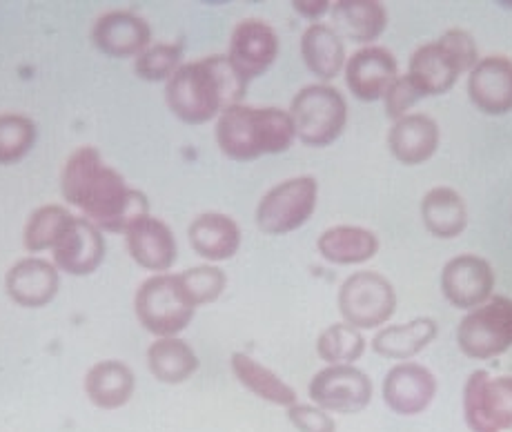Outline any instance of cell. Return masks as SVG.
I'll list each match as a JSON object with an SVG mask.
<instances>
[{
	"label": "cell",
	"mask_w": 512,
	"mask_h": 432,
	"mask_svg": "<svg viewBox=\"0 0 512 432\" xmlns=\"http://www.w3.org/2000/svg\"><path fill=\"white\" fill-rule=\"evenodd\" d=\"M61 194L72 208L83 212V219L92 221L103 232L125 234L132 225L150 216L147 196L130 188L123 174L110 168L92 145L78 147L65 161Z\"/></svg>",
	"instance_id": "6da1fadb"
},
{
	"label": "cell",
	"mask_w": 512,
	"mask_h": 432,
	"mask_svg": "<svg viewBox=\"0 0 512 432\" xmlns=\"http://www.w3.org/2000/svg\"><path fill=\"white\" fill-rule=\"evenodd\" d=\"M248 81L234 70L228 56H208L183 63L165 83V103L176 119L187 125H203L243 103Z\"/></svg>",
	"instance_id": "7a4b0ae2"
},
{
	"label": "cell",
	"mask_w": 512,
	"mask_h": 432,
	"mask_svg": "<svg viewBox=\"0 0 512 432\" xmlns=\"http://www.w3.org/2000/svg\"><path fill=\"white\" fill-rule=\"evenodd\" d=\"M297 134L290 114L281 107L232 105L216 119V143L232 161L250 163L290 150Z\"/></svg>",
	"instance_id": "3957f363"
},
{
	"label": "cell",
	"mask_w": 512,
	"mask_h": 432,
	"mask_svg": "<svg viewBox=\"0 0 512 432\" xmlns=\"http://www.w3.org/2000/svg\"><path fill=\"white\" fill-rule=\"evenodd\" d=\"M479 63L477 43L466 29H448L439 41L421 45L410 58L408 78L421 96H441Z\"/></svg>",
	"instance_id": "277c9868"
},
{
	"label": "cell",
	"mask_w": 512,
	"mask_h": 432,
	"mask_svg": "<svg viewBox=\"0 0 512 432\" xmlns=\"http://www.w3.org/2000/svg\"><path fill=\"white\" fill-rule=\"evenodd\" d=\"M141 326L156 337H176L190 326L196 306L185 292L179 274H154L141 283L134 297Z\"/></svg>",
	"instance_id": "5b68a950"
},
{
	"label": "cell",
	"mask_w": 512,
	"mask_h": 432,
	"mask_svg": "<svg viewBox=\"0 0 512 432\" xmlns=\"http://www.w3.org/2000/svg\"><path fill=\"white\" fill-rule=\"evenodd\" d=\"M288 114L303 145L328 147L346 130L348 103L330 85H308L292 98Z\"/></svg>",
	"instance_id": "8992f818"
},
{
	"label": "cell",
	"mask_w": 512,
	"mask_h": 432,
	"mask_svg": "<svg viewBox=\"0 0 512 432\" xmlns=\"http://www.w3.org/2000/svg\"><path fill=\"white\" fill-rule=\"evenodd\" d=\"M319 201V183L314 176H294V179L274 185L256 205V225L270 237H281L303 228L312 219Z\"/></svg>",
	"instance_id": "52a82bcc"
},
{
	"label": "cell",
	"mask_w": 512,
	"mask_h": 432,
	"mask_svg": "<svg viewBox=\"0 0 512 432\" xmlns=\"http://www.w3.org/2000/svg\"><path fill=\"white\" fill-rule=\"evenodd\" d=\"M339 312L357 330L386 326L397 312L395 286L379 272H354L339 290Z\"/></svg>",
	"instance_id": "ba28073f"
},
{
	"label": "cell",
	"mask_w": 512,
	"mask_h": 432,
	"mask_svg": "<svg viewBox=\"0 0 512 432\" xmlns=\"http://www.w3.org/2000/svg\"><path fill=\"white\" fill-rule=\"evenodd\" d=\"M457 343L470 359L486 361L512 348V299L490 297L457 328Z\"/></svg>",
	"instance_id": "9c48e42d"
},
{
	"label": "cell",
	"mask_w": 512,
	"mask_h": 432,
	"mask_svg": "<svg viewBox=\"0 0 512 432\" xmlns=\"http://www.w3.org/2000/svg\"><path fill=\"white\" fill-rule=\"evenodd\" d=\"M464 419L472 432L512 430V377L472 372L464 386Z\"/></svg>",
	"instance_id": "30bf717a"
},
{
	"label": "cell",
	"mask_w": 512,
	"mask_h": 432,
	"mask_svg": "<svg viewBox=\"0 0 512 432\" xmlns=\"http://www.w3.org/2000/svg\"><path fill=\"white\" fill-rule=\"evenodd\" d=\"M310 399L323 410L354 415L372 401V381L354 366H328L310 381Z\"/></svg>",
	"instance_id": "8fae6325"
},
{
	"label": "cell",
	"mask_w": 512,
	"mask_h": 432,
	"mask_svg": "<svg viewBox=\"0 0 512 432\" xmlns=\"http://www.w3.org/2000/svg\"><path fill=\"white\" fill-rule=\"evenodd\" d=\"M279 36L274 27L259 18H245L232 29L228 58L245 81L263 76L279 58Z\"/></svg>",
	"instance_id": "7c38bea8"
},
{
	"label": "cell",
	"mask_w": 512,
	"mask_h": 432,
	"mask_svg": "<svg viewBox=\"0 0 512 432\" xmlns=\"http://www.w3.org/2000/svg\"><path fill=\"white\" fill-rule=\"evenodd\" d=\"M105 250L103 230L83 216H74L54 245V265L70 277H90L103 265Z\"/></svg>",
	"instance_id": "4fadbf2b"
},
{
	"label": "cell",
	"mask_w": 512,
	"mask_h": 432,
	"mask_svg": "<svg viewBox=\"0 0 512 432\" xmlns=\"http://www.w3.org/2000/svg\"><path fill=\"white\" fill-rule=\"evenodd\" d=\"M492 290H495L492 265L475 254H461V257L450 259L441 272L443 297L459 310L479 308L490 299Z\"/></svg>",
	"instance_id": "5bb4252c"
},
{
	"label": "cell",
	"mask_w": 512,
	"mask_h": 432,
	"mask_svg": "<svg viewBox=\"0 0 512 432\" xmlns=\"http://www.w3.org/2000/svg\"><path fill=\"white\" fill-rule=\"evenodd\" d=\"M92 43L110 58H136L152 45V29L139 14L114 9L94 23Z\"/></svg>",
	"instance_id": "9a60e30c"
},
{
	"label": "cell",
	"mask_w": 512,
	"mask_h": 432,
	"mask_svg": "<svg viewBox=\"0 0 512 432\" xmlns=\"http://www.w3.org/2000/svg\"><path fill=\"white\" fill-rule=\"evenodd\" d=\"M437 395V379L419 363H397L383 379V399L392 412L403 417L421 415Z\"/></svg>",
	"instance_id": "2e32d148"
},
{
	"label": "cell",
	"mask_w": 512,
	"mask_h": 432,
	"mask_svg": "<svg viewBox=\"0 0 512 432\" xmlns=\"http://www.w3.org/2000/svg\"><path fill=\"white\" fill-rule=\"evenodd\" d=\"M61 288V272L41 257L16 261L5 274L7 297L21 308H45Z\"/></svg>",
	"instance_id": "e0dca14e"
},
{
	"label": "cell",
	"mask_w": 512,
	"mask_h": 432,
	"mask_svg": "<svg viewBox=\"0 0 512 432\" xmlns=\"http://www.w3.org/2000/svg\"><path fill=\"white\" fill-rule=\"evenodd\" d=\"M468 96L479 112L501 116L512 112V61L506 56H486L472 67Z\"/></svg>",
	"instance_id": "ac0fdd59"
},
{
	"label": "cell",
	"mask_w": 512,
	"mask_h": 432,
	"mask_svg": "<svg viewBox=\"0 0 512 432\" xmlns=\"http://www.w3.org/2000/svg\"><path fill=\"white\" fill-rule=\"evenodd\" d=\"M397 81V58L386 47H363L346 63L348 90L359 101H379Z\"/></svg>",
	"instance_id": "d6986e66"
},
{
	"label": "cell",
	"mask_w": 512,
	"mask_h": 432,
	"mask_svg": "<svg viewBox=\"0 0 512 432\" xmlns=\"http://www.w3.org/2000/svg\"><path fill=\"white\" fill-rule=\"evenodd\" d=\"M125 241L132 261L141 265L143 270L165 274L176 263L179 248H176L174 232L170 230V225L152 214L132 225L125 232Z\"/></svg>",
	"instance_id": "ffe728a7"
},
{
	"label": "cell",
	"mask_w": 512,
	"mask_h": 432,
	"mask_svg": "<svg viewBox=\"0 0 512 432\" xmlns=\"http://www.w3.org/2000/svg\"><path fill=\"white\" fill-rule=\"evenodd\" d=\"M388 147L403 165H421L439 147V125L428 114H408L388 132Z\"/></svg>",
	"instance_id": "44dd1931"
},
{
	"label": "cell",
	"mask_w": 512,
	"mask_h": 432,
	"mask_svg": "<svg viewBox=\"0 0 512 432\" xmlns=\"http://www.w3.org/2000/svg\"><path fill=\"white\" fill-rule=\"evenodd\" d=\"M192 250L208 261H228L241 248V228L221 212L199 214L187 230Z\"/></svg>",
	"instance_id": "7402d4cb"
},
{
	"label": "cell",
	"mask_w": 512,
	"mask_h": 432,
	"mask_svg": "<svg viewBox=\"0 0 512 432\" xmlns=\"http://www.w3.org/2000/svg\"><path fill=\"white\" fill-rule=\"evenodd\" d=\"M134 390L136 377L123 361H98L85 375V395L101 410L123 408L134 397Z\"/></svg>",
	"instance_id": "603a6c76"
},
{
	"label": "cell",
	"mask_w": 512,
	"mask_h": 432,
	"mask_svg": "<svg viewBox=\"0 0 512 432\" xmlns=\"http://www.w3.org/2000/svg\"><path fill=\"white\" fill-rule=\"evenodd\" d=\"M334 32L354 43H372L388 25V12L379 0H339L332 5Z\"/></svg>",
	"instance_id": "cb8c5ba5"
},
{
	"label": "cell",
	"mask_w": 512,
	"mask_h": 432,
	"mask_svg": "<svg viewBox=\"0 0 512 432\" xmlns=\"http://www.w3.org/2000/svg\"><path fill=\"white\" fill-rule=\"evenodd\" d=\"M301 58L314 76L332 81L346 65L343 38L326 23H312L301 36Z\"/></svg>",
	"instance_id": "d4e9b609"
},
{
	"label": "cell",
	"mask_w": 512,
	"mask_h": 432,
	"mask_svg": "<svg viewBox=\"0 0 512 432\" xmlns=\"http://www.w3.org/2000/svg\"><path fill=\"white\" fill-rule=\"evenodd\" d=\"M323 259L334 265H357L370 261L379 252V237L359 225H334L317 241Z\"/></svg>",
	"instance_id": "484cf974"
},
{
	"label": "cell",
	"mask_w": 512,
	"mask_h": 432,
	"mask_svg": "<svg viewBox=\"0 0 512 432\" xmlns=\"http://www.w3.org/2000/svg\"><path fill=\"white\" fill-rule=\"evenodd\" d=\"M437 321L430 317H419L399 326H388L377 332L372 341V350L386 359L406 361L417 357L437 337Z\"/></svg>",
	"instance_id": "4316f807"
},
{
	"label": "cell",
	"mask_w": 512,
	"mask_h": 432,
	"mask_svg": "<svg viewBox=\"0 0 512 432\" xmlns=\"http://www.w3.org/2000/svg\"><path fill=\"white\" fill-rule=\"evenodd\" d=\"M421 219L432 237L455 239L468 225L466 201L457 190L435 188L423 196Z\"/></svg>",
	"instance_id": "83f0119b"
},
{
	"label": "cell",
	"mask_w": 512,
	"mask_h": 432,
	"mask_svg": "<svg viewBox=\"0 0 512 432\" xmlns=\"http://www.w3.org/2000/svg\"><path fill=\"white\" fill-rule=\"evenodd\" d=\"M147 368L161 384L179 386L199 370V357L179 337H159L147 348Z\"/></svg>",
	"instance_id": "f1b7e54d"
},
{
	"label": "cell",
	"mask_w": 512,
	"mask_h": 432,
	"mask_svg": "<svg viewBox=\"0 0 512 432\" xmlns=\"http://www.w3.org/2000/svg\"><path fill=\"white\" fill-rule=\"evenodd\" d=\"M230 363H232L234 377L239 379V384L243 388H248L252 395L268 401V404L283 406V408H290L297 404V392H294V388L285 384L277 372L261 366V363L252 359L250 355L234 352Z\"/></svg>",
	"instance_id": "f546056e"
},
{
	"label": "cell",
	"mask_w": 512,
	"mask_h": 432,
	"mask_svg": "<svg viewBox=\"0 0 512 432\" xmlns=\"http://www.w3.org/2000/svg\"><path fill=\"white\" fill-rule=\"evenodd\" d=\"M74 219V214L65 205H43V208L29 214L23 230V245L29 254H41L45 250H54V245L61 239L67 223Z\"/></svg>",
	"instance_id": "4dcf8cb0"
},
{
	"label": "cell",
	"mask_w": 512,
	"mask_h": 432,
	"mask_svg": "<svg viewBox=\"0 0 512 432\" xmlns=\"http://www.w3.org/2000/svg\"><path fill=\"white\" fill-rule=\"evenodd\" d=\"M363 350H366V339L346 321L332 323L317 339V355L330 366H352V361H357Z\"/></svg>",
	"instance_id": "1f68e13d"
},
{
	"label": "cell",
	"mask_w": 512,
	"mask_h": 432,
	"mask_svg": "<svg viewBox=\"0 0 512 432\" xmlns=\"http://www.w3.org/2000/svg\"><path fill=\"white\" fill-rule=\"evenodd\" d=\"M36 123L25 114H0V165H16L34 150Z\"/></svg>",
	"instance_id": "d6a6232c"
},
{
	"label": "cell",
	"mask_w": 512,
	"mask_h": 432,
	"mask_svg": "<svg viewBox=\"0 0 512 432\" xmlns=\"http://www.w3.org/2000/svg\"><path fill=\"white\" fill-rule=\"evenodd\" d=\"M183 47L179 43H156L134 58V72L147 83H167L181 70Z\"/></svg>",
	"instance_id": "836d02e7"
},
{
	"label": "cell",
	"mask_w": 512,
	"mask_h": 432,
	"mask_svg": "<svg viewBox=\"0 0 512 432\" xmlns=\"http://www.w3.org/2000/svg\"><path fill=\"white\" fill-rule=\"evenodd\" d=\"M179 279L196 308L214 303L228 286V277L216 265H196V268L181 272Z\"/></svg>",
	"instance_id": "e575fe53"
},
{
	"label": "cell",
	"mask_w": 512,
	"mask_h": 432,
	"mask_svg": "<svg viewBox=\"0 0 512 432\" xmlns=\"http://www.w3.org/2000/svg\"><path fill=\"white\" fill-rule=\"evenodd\" d=\"M421 94L408 76H397V81L388 87L386 96H383V103H386V114L388 119L399 121L403 116H408V110H412L419 101Z\"/></svg>",
	"instance_id": "d590c367"
},
{
	"label": "cell",
	"mask_w": 512,
	"mask_h": 432,
	"mask_svg": "<svg viewBox=\"0 0 512 432\" xmlns=\"http://www.w3.org/2000/svg\"><path fill=\"white\" fill-rule=\"evenodd\" d=\"M288 419L299 432H337V421L319 406L294 404L288 408Z\"/></svg>",
	"instance_id": "8d00e7d4"
},
{
	"label": "cell",
	"mask_w": 512,
	"mask_h": 432,
	"mask_svg": "<svg viewBox=\"0 0 512 432\" xmlns=\"http://www.w3.org/2000/svg\"><path fill=\"white\" fill-rule=\"evenodd\" d=\"M292 7L294 12L308 18V21H319L323 14L330 12L332 3H328V0H294Z\"/></svg>",
	"instance_id": "74e56055"
}]
</instances>
